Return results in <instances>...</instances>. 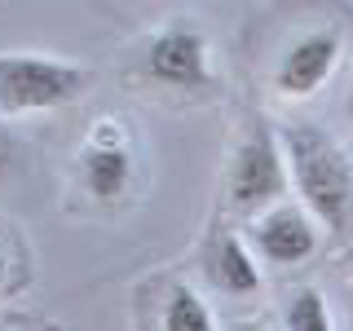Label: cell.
I'll return each instance as SVG.
<instances>
[{
	"mask_svg": "<svg viewBox=\"0 0 353 331\" xmlns=\"http://www.w3.org/2000/svg\"><path fill=\"white\" fill-rule=\"evenodd\" d=\"M279 141H283L287 177H292L296 194H301V208L314 221H323L331 234H340L353 217V163H349V154L318 124H287Z\"/></svg>",
	"mask_w": 353,
	"mask_h": 331,
	"instance_id": "obj_1",
	"label": "cell"
},
{
	"mask_svg": "<svg viewBox=\"0 0 353 331\" xmlns=\"http://www.w3.org/2000/svg\"><path fill=\"white\" fill-rule=\"evenodd\" d=\"M88 71L66 58L44 53H0V115H27V110H53L80 97Z\"/></svg>",
	"mask_w": 353,
	"mask_h": 331,
	"instance_id": "obj_2",
	"label": "cell"
},
{
	"mask_svg": "<svg viewBox=\"0 0 353 331\" xmlns=\"http://www.w3.org/2000/svg\"><path fill=\"white\" fill-rule=\"evenodd\" d=\"M292 185L283 159V141L270 124H256L248 137L239 141L234 163H230V203L239 212H270V203H279Z\"/></svg>",
	"mask_w": 353,
	"mask_h": 331,
	"instance_id": "obj_3",
	"label": "cell"
},
{
	"mask_svg": "<svg viewBox=\"0 0 353 331\" xmlns=\"http://www.w3.org/2000/svg\"><path fill=\"white\" fill-rule=\"evenodd\" d=\"M150 80L168 88H203L212 84V62H208V40L190 22H172V27L154 31L141 58Z\"/></svg>",
	"mask_w": 353,
	"mask_h": 331,
	"instance_id": "obj_4",
	"label": "cell"
},
{
	"mask_svg": "<svg viewBox=\"0 0 353 331\" xmlns=\"http://www.w3.org/2000/svg\"><path fill=\"white\" fill-rule=\"evenodd\" d=\"M340 62V36L336 31H305L283 49L279 71H274V88L283 97H314L327 84V75Z\"/></svg>",
	"mask_w": 353,
	"mask_h": 331,
	"instance_id": "obj_5",
	"label": "cell"
},
{
	"mask_svg": "<svg viewBox=\"0 0 353 331\" xmlns=\"http://www.w3.org/2000/svg\"><path fill=\"white\" fill-rule=\"evenodd\" d=\"M252 243L270 265H301L318 252V225L305 208L279 203L252 221Z\"/></svg>",
	"mask_w": 353,
	"mask_h": 331,
	"instance_id": "obj_6",
	"label": "cell"
},
{
	"mask_svg": "<svg viewBox=\"0 0 353 331\" xmlns=\"http://www.w3.org/2000/svg\"><path fill=\"white\" fill-rule=\"evenodd\" d=\"M80 172H84L88 194L102 199V203H110V199H119L128 190L132 154H128V141H124V132H119V124L102 119V124L88 132V141L80 150Z\"/></svg>",
	"mask_w": 353,
	"mask_h": 331,
	"instance_id": "obj_7",
	"label": "cell"
},
{
	"mask_svg": "<svg viewBox=\"0 0 353 331\" xmlns=\"http://www.w3.org/2000/svg\"><path fill=\"white\" fill-rule=\"evenodd\" d=\"M208 279L225 296H252L261 292V265L239 234H221L208 252Z\"/></svg>",
	"mask_w": 353,
	"mask_h": 331,
	"instance_id": "obj_8",
	"label": "cell"
},
{
	"mask_svg": "<svg viewBox=\"0 0 353 331\" xmlns=\"http://www.w3.org/2000/svg\"><path fill=\"white\" fill-rule=\"evenodd\" d=\"M163 331H216L212 309H208V301L194 287L176 283L168 292V301H163Z\"/></svg>",
	"mask_w": 353,
	"mask_h": 331,
	"instance_id": "obj_9",
	"label": "cell"
},
{
	"mask_svg": "<svg viewBox=\"0 0 353 331\" xmlns=\"http://www.w3.org/2000/svg\"><path fill=\"white\" fill-rule=\"evenodd\" d=\"M283 327L287 331H336L331 309H327V301H323L318 287H301V292H292V301H287V309H283Z\"/></svg>",
	"mask_w": 353,
	"mask_h": 331,
	"instance_id": "obj_10",
	"label": "cell"
},
{
	"mask_svg": "<svg viewBox=\"0 0 353 331\" xmlns=\"http://www.w3.org/2000/svg\"><path fill=\"white\" fill-rule=\"evenodd\" d=\"M14 150H18V146H14V137H9V128L0 124V177L9 172V163H14Z\"/></svg>",
	"mask_w": 353,
	"mask_h": 331,
	"instance_id": "obj_11",
	"label": "cell"
},
{
	"mask_svg": "<svg viewBox=\"0 0 353 331\" xmlns=\"http://www.w3.org/2000/svg\"><path fill=\"white\" fill-rule=\"evenodd\" d=\"M5 265H9V248H5V234H0V279H5Z\"/></svg>",
	"mask_w": 353,
	"mask_h": 331,
	"instance_id": "obj_12",
	"label": "cell"
},
{
	"mask_svg": "<svg viewBox=\"0 0 353 331\" xmlns=\"http://www.w3.org/2000/svg\"><path fill=\"white\" fill-rule=\"evenodd\" d=\"M230 331H270V327H261V323H234Z\"/></svg>",
	"mask_w": 353,
	"mask_h": 331,
	"instance_id": "obj_13",
	"label": "cell"
},
{
	"mask_svg": "<svg viewBox=\"0 0 353 331\" xmlns=\"http://www.w3.org/2000/svg\"><path fill=\"white\" fill-rule=\"evenodd\" d=\"M349 106H353V97H349Z\"/></svg>",
	"mask_w": 353,
	"mask_h": 331,
	"instance_id": "obj_14",
	"label": "cell"
}]
</instances>
